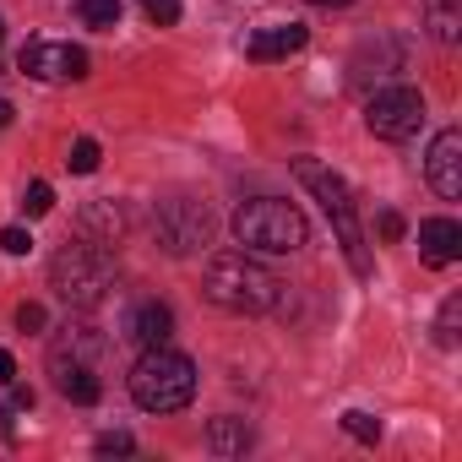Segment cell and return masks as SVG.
Instances as JSON below:
<instances>
[{
    "instance_id": "4",
    "label": "cell",
    "mask_w": 462,
    "mask_h": 462,
    "mask_svg": "<svg viewBox=\"0 0 462 462\" xmlns=\"http://www.w3.org/2000/svg\"><path fill=\"white\" fill-rule=\"evenodd\" d=\"M235 240L245 251H267V256H289L310 240V223L294 201H278V196H256V201H240L235 212Z\"/></svg>"
},
{
    "instance_id": "13",
    "label": "cell",
    "mask_w": 462,
    "mask_h": 462,
    "mask_svg": "<svg viewBox=\"0 0 462 462\" xmlns=\"http://www.w3.org/2000/svg\"><path fill=\"white\" fill-rule=\"evenodd\" d=\"M125 337H131L136 348H163V343L174 337V316H169V305H158V300L131 305V316H125Z\"/></svg>"
},
{
    "instance_id": "20",
    "label": "cell",
    "mask_w": 462,
    "mask_h": 462,
    "mask_svg": "<svg viewBox=\"0 0 462 462\" xmlns=\"http://www.w3.org/2000/svg\"><path fill=\"white\" fill-rule=\"evenodd\" d=\"M457 316H462V300L451 294V300L440 305V316H435V343H440V348H457Z\"/></svg>"
},
{
    "instance_id": "1",
    "label": "cell",
    "mask_w": 462,
    "mask_h": 462,
    "mask_svg": "<svg viewBox=\"0 0 462 462\" xmlns=\"http://www.w3.org/2000/svg\"><path fill=\"white\" fill-rule=\"evenodd\" d=\"M201 289H207V300L217 310H235V316H267V310H278L289 300V289L245 251H217L207 262V283Z\"/></svg>"
},
{
    "instance_id": "17",
    "label": "cell",
    "mask_w": 462,
    "mask_h": 462,
    "mask_svg": "<svg viewBox=\"0 0 462 462\" xmlns=\"http://www.w3.org/2000/svg\"><path fill=\"white\" fill-rule=\"evenodd\" d=\"M82 223L98 235V245H115V240L125 235V217H120V207H115V201H93V207L82 212Z\"/></svg>"
},
{
    "instance_id": "29",
    "label": "cell",
    "mask_w": 462,
    "mask_h": 462,
    "mask_svg": "<svg viewBox=\"0 0 462 462\" xmlns=\"http://www.w3.org/2000/svg\"><path fill=\"white\" fill-rule=\"evenodd\" d=\"M6 392H12V408H33V392H28V386H17V381H12Z\"/></svg>"
},
{
    "instance_id": "22",
    "label": "cell",
    "mask_w": 462,
    "mask_h": 462,
    "mask_svg": "<svg viewBox=\"0 0 462 462\" xmlns=\"http://www.w3.org/2000/svg\"><path fill=\"white\" fill-rule=\"evenodd\" d=\"M50 207H55V190H50L44 180H33V185L23 190V212H28V217H44Z\"/></svg>"
},
{
    "instance_id": "9",
    "label": "cell",
    "mask_w": 462,
    "mask_h": 462,
    "mask_svg": "<svg viewBox=\"0 0 462 462\" xmlns=\"http://www.w3.org/2000/svg\"><path fill=\"white\" fill-rule=\"evenodd\" d=\"M424 174H430V185H435L440 201H457V196H462V131H440V136L430 142Z\"/></svg>"
},
{
    "instance_id": "7",
    "label": "cell",
    "mask_w": 462,
    "mask_h": 462,
    "mask_svg": "<svg viewBox=\"0 0 462 462\" xmlns=\"http://www.w3.org/2000/svg\"><path fill=\"white\" fill-rule=\"evenodd\" d=\"M365 125H370V136H381V142H408V136H419V125H424V93L419 88H375L370 98H365Z\"/></svg>"
},
{
    "instance_id": "3",
    "label": "cell",
    "mask_w": 462,
    "mask_h": 462,
    "mask_svg": "<svg viewBox=\"0 0 462 462\" xmlns=\"http://www.w3.org/2000/svg\"><path fill=\"white\" fill-rule=\"evenodd\" d=\"M131 397L147 413H180L196 397V365L185 354H174L169 343L163 348H142V359L131 370Z\"/></svg>"
},
{
    "instance_id": "18",
    "label": "cell",
    "mask_w": 462,
    "mask_h": 462,
    "mask_svg": "<svg viewBox=\"0 0 462 462\" xmlns=\"http://www.w3.org/2000/svg\"><path fill=\"white\" fill-rule=\"evenodd\" d=\"M77 17H82V28L109 33V28H120V0H77Z\"/></svg>"
},
{
    "instance_id": "30",
    "label": "cell",
    "mask_w": 462,
    "mask_h": 462,
    "mask_svg": "<svg viewBox=\"0 0 462 462\" xmlns=\"http://www.w3.org/2000/svg\"><path fill=\"white\" fill-rule=\"evenodd\" d=\"M0 125H12V104L6 98H0Z\"/></svg>"
},
{
    "instance_id": "21",
    "label": "cell",
    "mask_w": 462,
    "mask_h": 462,
    "mask_svg": "<svg viewBox=\"0 0 462 462\" xmlns=\"http://www.w3.org/2000/svg\"><path fill=\"white\" fill-rule=\"evenodd\" d=\"M343 430H348L354 440H365V446H375V440H381V419H370V413H359V408H348V413H343Z\"/></svg>"
},
{
    "instance_id": "2",
    "label": "cell",
    "mask_w": 462,
    "mask_h": 462,
    "mask_svg": "<svg viewBox=\"0 0 462 462\" xmlns=\"http://www.w3.org/2000/svg\"><path fill=\"white\" fill-rule=\"evenodd\" d=\"M50 283H55V294H60L71 310H98V305L109 300V289H115V256H109V245L77 240V245L55 251Z\"/></svg>"
},
{
    "instance_id": "10",
    "label": "cell",
    "mask_w": 462,
    "mask_h": 462,
    "mask_svg": "<svg viewBox=\"0 0 462 462\" xmlns=\"http://www.w3.org/2000/svg\"><path fill=\"white\" fill-rule=\"evenodd\" d=\"M104 365V332L98 327H66L50 343V370H98Z\"/></svg>"
},
{
    "instance_id": "19",
    "label": "cell",
    "mask_w": 462,
    "mask_h": 462,
    "mask_svg": "<svg viewBox=\"0 0 462 462\" xmlns=\"http://www.w3.org/2000/svg\"><path fill=\"white\" fill-rule=\"evenodd\" d=\"M98 158H104V152H98V142H93V136H77V142H71V152H66V169H71V174H93V169H98Z\"/></svg>"
},
{
    "instance_id": "28",
    "label": "cell",
    "mask_w": 462,
    "mask_h": 462,
    "mask_svg": "<svg viewBox=\"0 0 462 462\" xmlns=\"http://www.w3.org/2000/svg\"><path fill=\"white\" fill-rule=\"evenodd\" d=\"M12 381H17V359L0 348V386H12Z\"/></svg>"
},
{
    "instance_id": "25",
    "label": "cell",
    "mask_w": 462,
    "mask_h": 462,
    "mask_svg": "<svg viewBox=\"0 0 462 462\" xmlns=\"http://www.w3.org/2000/svg\"><path fill=\"white\" fill-rule=\"evenodd\" d=\"M131 446H136V440H131L125 430H104V435H98V451H104V457H125Z\"/></svg>"
},
{
    "instance_id": "27",
    "label": "cell",
    "mask_w": 462,
    "mask_h": 462,
    "mask_svg": "<svg viewBox=\"0 0 462 462\" xmlns=\"http://www.w3.org/2000/svg\"><path fill=\"white\" fill-rule=\"evenodd\" d=\"M375 228H381V240H402V217H397V212H381Z\"/></svg>"
},
{
    "instance_id": "24",
    "label": "cell",
    "mask_w": 462,
    "mask_h": 462,
    "mask_svg": "<svg viewBox=\"0 0 462 462\" xmlns=\"http://www.w3.org/2000/svg\"><path fill=\"white\" fill-rule=\"evenodd\" d=\"M0 251H6V256H28L33 235H28V228H0Z\"/></svg>"
},
{
    "instance_id": "14",
    "label": "cell",
    "mask_w": 462,
    "mask_h": 462,
    "mask_svg": "<svg viewBox=\"0 0 462 462\" xmlns=\"http://www.w3.org/2000/svg\"><path fill=\"white\" fill-rule=\"evenodd\" d=\"M207 446H212L217 457H245V451H251V424L223 413V419L207 424Z\"/></svg>"
},
{
    "instance_id": "6",
    "label": "cell",
    "mask_w": 462,
    "mask_h": 462,
    "mask_svg": "<svg viewBox=\"0 0 462 462\" xmlns=\"http://www.w3.org/2000/svg\"><path fill=\"white\" fill-rule=\"evenodd\" d=\"M152 235L169 256H196L212 245V212L207 201H190V196H169L152 207Z\"/></svg>"
},
{
    "instance_id": "16",
    "label": "cell",
    "mask_w": 462,
    "mask_h": 462,
    "mask_svg": "<svg viewBox=\"0 0 462 462\" xmlns=\"http://www.w3.org/2000/svg\"><path fill=\"white\" fill-rule=\"evenodd\" d=\"M55 375V392L60 397H71V402H98L104 397V381H98V370H50Z\"/></svg>"
},
{
    "instance_id": "8",
    "label": "cell",
    "mask_w": 462,
    "mask_h": 462,
    "mask_svg": "<svg viewBox=\"0 0 462 462\" xmlns=\"http://www.w3.org/2000/svg\"><path fill=\"white\" fill-rule=\"evenodd\" d=\"M17 66L33 82H82L88 77V50H77L66 39H28L17 50Z\"/></svg>"
},
{
    "instance_id": "26",
    "label": "cell",
    "mask_w": 462,
    "mask_h": 462,
    "mask_svg": "<svg viewBox=\"0 0 462 462\" xmlns=\"http://www.w3.org/2000/svg\"><path fill=\"white\" fill-rule=\"evenodd\" d=\"M17 327H23V332H44V305H33V300L17 305Z\"/></svg>"
},
{
    "instance_id": "11",
    "label": "cell",
    "mask_w": 462,
    "mask_h": 462,
    "mask_svg": "<svg viewBox=\"0 0 462 462\" xmlns=\"http://www.w3.org/2000/svg\"><path fill=\"white\" fill-rule=\"evenodd\" d=\"M419 256L430 267H451L462 256V223L457 217H424L419 223Z\"/></svg>"
},
{
    "instance_id": "15",
    "label": "cell",
    "mask_w": 462,
    "mask_h": 462,
    "mask_svg": "<svg viewBox=\"0 0 462 462\" xmlns=\"http://www.w3.org/2000/svg\"><path fill=\"white\" fill-rule=\"evenodd\" d=\"M424 28L440 44H457V33H462V0H424Z\"/></svg>"
},
{
    "instance_id": "5",
    "label": "cell",
    "mask_w": 462,
    "mask_h": 462,
    "mask_svg": "<svg viewBox=\"0 0 462 462\" xmlns=\"http://www.w3.org/2000/svg\"><path fill=\"white\" fill-rule=\"evenodd\" d=\"M294 174H300V185L321 201L327 223L337 228V245H343L348 267H354L359 278H370V256H365V235H359V217H354V190H348V180H343L337 169L316 163V158H300V163H294Z\"/></svg>"
},
{
    "instance_id": "12",
    "label": "cell",
    "mask_w": 462,
    "mask_h": 462,
    "mask_svg": "<svg viewBox=\"0 0 462 462\" xmlns=\"http://www.w3.org/2000/svg\"><path fill=\"white\" fill-rule=\"evenodd\" d=\"M305 44H310V33H305L300 23H278V28H256V33L245 39V55L267 66V60H289V55H300Z\"/></svg>"
},
{
    "instance_id": "32",
    "label": "cell",
    "mask_w": 462,
    "mask_h": 462,
    "mask_svg": "<svg viewBox=\"0 0 462 462\" xmlns=\"http://www.w3.org/2000/svg\"><path fill=\"white\" fill-rule=\"evenodd\" d=\"M0 39H6V23H0Z\"/></svg>"
},
{
    "instance_id": "31",
    "label": "cell",
    "mask_w": 462,
    "mask_h": 462,
    "mask_svg": "<svg viewBox=\"0 0 462 462\" xmlns=\"http://www.w3.org/2000/svg\"><path fill=\"white\" fill-rule=\"evenodd\" d=\"M310 6H348V0H310Z\"/></svg>"
},
{
    "instance_id": "23",
    "label": "cell",
    "mask_w": 462,
    "mask_h": 462,
    "mask_svg": "<svg viewBox=\"0 0 462 462\" xmlns=\"http://www.w3.org/2000/svg\"><path fill=\"white\" fill-rule=\"evenodd\" d=\"M142 12H147L158 28H174V23H180V0H142Z\"/></svg>"
}]
</instances>
